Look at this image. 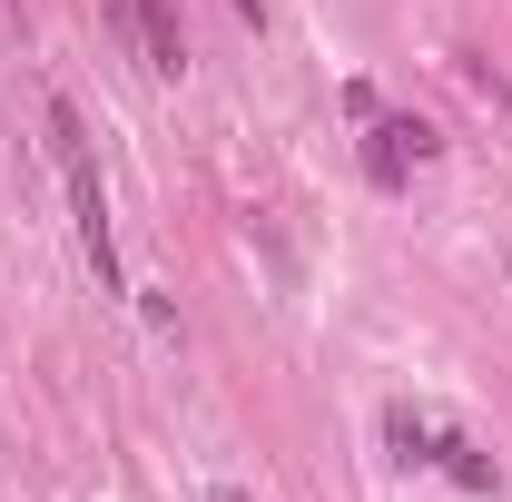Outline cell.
I'll list each match as a JSON object with an SVG mask.
<instances>
[{"label":"cell","mask_w":512,"mask_h":502,"mask_svg":"<svg viewBox=\"0 0 512 502\" xmlns=\"http://www.w3.org/2000/svg\"><path fill=\"white\" fill-rule=\"evenodd\" d=\"M138 50H148L158 79H178V69H188V30H178V10H168V0H138Z\"/></svg>","instance_id":"cell-3"},{"label":"cell","mask_w":512,"mask_h":502,"mask_svg":"<svg viewBox=\"0 0 512 502\" xmlns=\"http://www.w3.org/2000/svg\"><path fill=\"white\" fill-rule=\"evenodd\" d=\"M434 463H444V473L463 483V493H503V463H493V453H483L473 434H453V424L434 434Z\"/></svg>","instance_id":"cell-4"},{"label":"cell","mask_w":512,"mask_h":502,"mask_svg":"<svg viewBox=\"0 0 512 502\" xmlns=\"http://www.w3.org/2000/svg\"><path fill=\"white\" fill-rule=\"evenodd\" d=\"M434 148H444V138H434L424 119H375V138H365V178H375V188H404Z\"/></svg>","instance_id":"cell-2"},{"label":"cell","mask_w":512,"mask_h":502,"mask_svg":"<svg viewBox=\"0 0 512 502\" xmlns=\"http://www.w3.org/2000/svg\"><path fill=\"white\" fill-rule=\"evenodd\" d=\"M227 502H247V493H227Z\"/></svg>","instance_id":"cell-6"},{"label":"cell","mask_w":512,"mask_h":502,"mask_svg":"<svg viewBox=\"0 0 512 502\" xmlns=\"http://www.w3.org/2000/svg\"><path fill=\"white\" fill-rule=\"evenodd\" d=\"M237 20H256V0H237Z\"/></svg>","instance_id":"cell-5"},{"label":"cell","mask_w":512,"mask_h":502,"mask_svg":"<svg viewBox=\"0 0 512 502\" xmlns=\"http://www.w3.org/2000/svg\"><path fill=\"white\" fill-rule=\"evenodd\" d=\"M50 148H60V178H69V217H79V256L89 276L119 296V237H109V197H99V168H89V128L69 99H50Z\"/></svg>","instance_id":"cell-1"}]
</instances>
